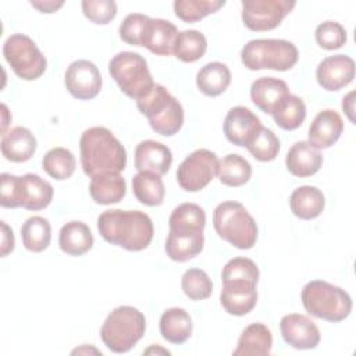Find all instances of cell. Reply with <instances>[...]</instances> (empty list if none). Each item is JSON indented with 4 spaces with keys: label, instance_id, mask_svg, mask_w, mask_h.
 <instances>
[{
    "label": "cell",
    "instance_id": "17",
    "mask_svg": "<svg viewBox=\"0 0 356 356\" xmlns=\"http://www.w3.org/2000/svg\"><path fill=\"white\" fill-rule=\"evenodd\" d=\"M343 131V121L341 115L331 110L320 111L309 127V143L316 149L331 147L341 136Z\"/></svg>",
    "mask_w": 356,
    "mask_h": 356
},
{
    "label": "cell",
    "instance_id": "37",
    "mask_svg": "<svg viewBox=\"0 0 356 356\" xmlns=\"http://www.w3.org/2000/svg\"><path fill=\"white\" fill-rule=\"evenodd\" d=\"M76 167L75 156L65 147H53L42 159V168L54 179H68Z\"/></svg>",
    "mask_w": 356,
    "mask_h": 356
},
{
    "label": "cell",
    "instance_id": "16",
    "mask_svg": "<svg viewBox=\"0 0 356 356\" xmlns=\"http://www.w3.org/2000/svg\"><path fill=\"white\" fill-rule=\"evenodd\" d=\"M172 163L171 150L156 140H142L135 147V168L157 175H164Z\"/></svg>",
    "mask_w": 356,
    "mask_h": 356
},
{
    "label": "cell",
    "instance_id": "32",
    "mask_svg": "<svg viewBox=\"0 0 356 356\" xmlns=\"http://www.w3.org/2000/svg\"><path fill=\"white\" fill-rule=\"evenodd\" d=\"M271 115L281 129L293 131L305 121L306 106L300 97L289 93L274 107Z\"/></svg>",
    "mask_w": 356,
    "mask_h": 356
},
{
    "label": "cell",
    "instance_id": "27",
    "mask_svg": "<svg viewBox=\"0 0 356 356\" xmlns=\"http://www.w3.org/2000/svg\"><path fill=\"white\" fill-rule=\"evenodd\" d=\"M58 245L70 256H82L93 246L92 231L82 221H70L60 229Z\"/></svg>",
    "mask_w": 356,
    "mask_h": 356
},
{
    "label": "cell",
    "instance_id": "26",
    "mask_svg": "<svg viewBox=\"0 0 356 356\" xmlns=\"http://www.w3.org/2000/svg\"><path fill=\"white\" fill-rule=\"evenodd\" d=\"M178 31L177 26L161 18H150L143 46L157 56H170L174 49Z\"/></svg>",
    "mask_w": 356,
    "mask_h": 356
},
{
    "label": "cell",
    "instance_id": "9",
    "mask_svg": "<svg viewBox=\"0 0 356 356\" xmlns=\"http://www.w3.org/2000/svg\"><path fill=\"white\" fill-rule=\"evenodd\" d=\"M3 56L14 74L25 81L40 78L47 67L46 57L36 43L24 33H14L7 38L3 46Z\"/></svg>",
    "mask_w": 356,
    "mask_h": 356
},
{
    "label": "cell",
    "instance_id": "23",
    "mask_svg": "<svg viewBox=\"0 0 356 356\" xmlns=\"http://www.w3.org/2000/svg\"><path fill=\"white\" fill-rule=\"evenodd\" d=\"M273 346V335L267 325L261 323L249 324L241 334L234 356H259L270 355Z\"/></svg>",
    "mask_w": 356,
    "mask_h": 356
},
{
    "label": "cell",
    "instance_id": "47",
    "mask_svg": "<svg viewBox=\"0 0 356 356\" xmlns=\"http://www.w3.org/2000/svg\"><path fill=\"white\" fill-rule=\"evenodd\" d=\"M31 6L35 7L36 10H39L40 13H54L57 11L60 7L64 6V1H54V0H49V1H31Z\"/></svg>",
    "mask_w": 356,
    "mask_h": 356
},
{
    "label": "cell",
    "instance_id": "14",
    "mask_svg": "<svg viewBox=\"0 0 356 356\" xmlns=\"http://www.w3.org/2000/svg\"><path fill=\"white\" fill-rule=\"evenodd\" d=\"M318 85L328 90H339L349 85L355 78V61L345 54L325 57L316 70Z\"/></svg>",
    "mask_w": 356,
    "mask_h": 356
},
{
    "label": "cell",
    "instance_id": "4",
    "mask_svg": "<svg viewBox=\"0 0 356 356\" xmlns=\"http://www.w3.org/2000/svg\"><path fill=\"white\" fill-rule=\"evenodd\" d=\"M146 331V318L134 306H118L104 320L100 328L103 343L114 353L131 350Z\"/></svg>",
    "mask_w": 356,
    "mask_h": 356
},
{
    "label": "cell",
    "instance_id": "30",
    "mask_svg": "<svg viewBox=\"0 0 356 356\" xmlns=\"http://www.w3.org/2000/svg\"><path fill=\"white\" fill-rule=\"evenodd\" d=\"M231 83V72L222 63L213 61L203 65L196 75L199 90L210 97L218 96L227 90Z\"/></svg>",
    "mask_w": 356,
    "mask_h": 356
},
{
    "label": "cell",
    "instance_id": "12",
    "mask_svg": "<svg viewBox=\"0 0 356 356\" xmlns=\"http://www.w3.org/2000/svg\"><path fill=\"white\" fill-rule=\"evenodd\" d=\"M64 83L75 99L90 100L102 89V75L92 61L76 60L67 67Z\"/></svg>",
    "mask_w": 356,
    "mask_h": 356
},
{
    "label": "cell",
    "instance_id": "5",
    "mask_svg": "<svg viewBox=\"0 0 356 356\" xmlns=\"http://www.w3.org/2000/svg\"><path fill=\"white\" fill-rule=\"evenodd\" d=\"M136 107L159 135L172 136L182 128L184 108L163 85L154 83L147 95L136 100Z\"/></svg>",
    "mask_w": 356,
    "mask_h": 356
},
{
    "label": "cell",
    "instance_id": "50",
    "mask_svg": "<svg viewBox=\"0 0 356 356\" xmlns=\"http://www.w3.org/2000/svg\"><path fill=\"white\" fill-rule=\"evenodd\" d=\"M154 352H156V353H159V352H160V353H164V355H170V352H168V350L161 349V348H154V346H152V348L146 349L143 353H146V355H147V353H154Z\"/></svg>",
    "mask_w": 356,
    "mask_h": 356
},
{
    "label": "cell",
    "instance_id": "20",
    "mask_svg": "<svg viewBox=\"0 0 356 356\" xmlns=\"http://www.w3.org/2000/svg\"><path fill=\"white\" fill-rule=\"evenodd\" d=\"M1 154L13 163L28 161L36 152V138L25 127H14L1 138Z\"/></svg>",
    "mask_w": 356,
    "mask_h": 356
},
{
    "label": "cell",
    "instance_id": "34",
    "mask_svg": "<svg viewBox=\"0 0 356 356\" xmlns=\"http://www.w3.org/2000/svg\"><path fill=\"white\" fill-rule=\"evenodd\" d=\"M170 229L185 231V232H203L206 225L204 210L195 203H182L177 206L170 218Z\"/></svg>",
    "mask_w": 356,
    "mask_h": 356
},
{
    "label": "cell",
    "instance_id": "48",
    "mask_svg": "<svg viewBox=\"0 0 356 356\" xmlns=\"http://www.w3.org/2000/svg\"><path fill=\"white\" fill-rule=\"evenodd\" d=\"M342 110L343 113L348 115V118L350 120V122L355 124V115H353V111H355V92H349L346 96H343V100H342Z\"/></svg>",
    "mask_w": 356,
    "mask_h": 356
},
{
    "label": "cell",
    "instance_id": "39",
    "mask_svg": "<svg viewBox=\"0 0 356 356\" xmlns=\"http://www.w3.org/2000/svg\"><path fill=\"white\" fill-rule=\"evenodd\" d=\"M245 147L256 160L271 161L278 156L280 140L270 128L261 125Z\"/></svg>",
    "mask_w": 356,
    "mask_h": 356
},
{
    "label": "cell",
    "instance_id": "11",
    "mask_svg": "<svg viewBox=\"0 0 356 356\" xmlns=\"http://www.w3.org/2000/svg\"><path fill=\"white\" fill-rule=\"evenodd\" d=\"M293 0H243L242 21L250 31L263 32L277 28L293 10Z\"/></svg>",
    "mask_w": 356,
    "mask_h": 356
},
{
    "label": "cell",
    "instance_id": "33",
    "mask_svg": "<svg viewBox=\"0 0 356 356\" xmlns=\"http://www.w3.org/2000/svg\"><path fill=\"white\" fill-rule=\"evenodd\" d=\"M21 239L22 245L29 252H43L51 241L50 222L40 216L29 217L21 227Z\"/></svg>",
    "mask_w": 356,
    "mask_h": 356
},
{
    "label": "cell",
    "instance_id": "49",
    "mask_svg": "<svg viewBox=\"0 0 356 356\" xmlns=\"http://www.w3.org/2000/svg\"><path fill=\"white\" fill-rule=\"evenodd\" d=\"M1 114H3V135L6 134V129H7V125H8V110H7V106L6 104H1Z\"/></svg>",
    "mask_w": 356,
    "mask_h": 356
},
{
    "label": "cell",
    "instance_id": "18",
    "mask_svg": "<svg viewBox=\"0 0 356 356\" xmlns=\"http://www.w3.org/2000/svg\"><path fill=\"white\" fill-rule=\"evenodd\" d=\"M220 302L227 313L245 316L257 303L256 285L250 282H224Z\"/></svg>",
    "mask_w": 356,
    "mask_h": 356
},
{
    "label": "cell",
    "instance_id": "43",
    "mask_svg": "<svg viewBox=\"0 0 356 356\" xmlns=\"http://www.w3.org/2000/svg\"><path fill=\"white\" fill-rule=\"evenodd\" d=\"M314 36L317 44L325 50H335L346 43V31L335 21H325L317 25Z\"/></svg>",
    "mask_w": 356,
    "mask_h": 356
},
{
    "label": "cell",
    "instance_id": "38",
    "mask_svg": "<svg viewBox=\"0 0 356 356\" xmlns=\"http://www.w3.org/2000/svg\"><path fill=\"white\" fill-rule=\"evenodd\" d=\"M225 6L224 0H175L174 13L184 22H197Z\"/></svg>",
    "mask_w": 356,
    "mask_h": 356
},
{
    "label": "cell",
    "instance_id": "7",
    "mask_svg": "<svg viewBox=\"0 0 356 356\" xmlns=\"http://www.w3.org/2000/svg\"><path fill=\"white\" fill-rule=\"evenodd\" d=\"M299 58L296 46L285 39H253L241 51L242 64L252 71H288Z\"/></svg>",
    "mask_w": 356,
    "mask_h": 356
},
{
    "label": "cell",
    "instance_id": "24",
    "mask_svg": "<svg viewBox=\"0 0 356 356\" xmlns=\"http://www.w3.org/2000/svg\"><path fill=\"white\" fill-rule=\"evenodd\" d=\"M21 207L26 210H42L51 203L53 186L38 174H25L21 177Z\"/></svg>",
    "mask_w": 356,
    "mask_h": 356
},
{
    "label": "cell",
    "instance_id": "10",
    "mask_svg": "<svg viewBox=\"0 0 356 356\" xmlns=\"http://www.w3.org/2000/svg\"><path fill=\"white\" fill-rule=\"evenodd\" d=\"M218 157L207 149L192 152L179 164L177 170V181L186 192H199L207 186L218 171Z\"/></svg>",
    "mask_w": 356,
    "mask_h": 356
},
{
    "label": "cell",
    "instance_id": "22",
    "mask_svg": "<svg viewBox=\"0 0 356 356\" xmlns=\"http://www.w3.org/2000/svg\"><path fill=\"white\" fill-rule=\"evenodd\" d=\"M289 95L286 82L273 76H261L250 86V97L257 108L266 114H271L274 107Z\"/></svg>",
    "mask_w": 356,
    "mask_h": 356
},
{
    "label": "cell",
    "instance_id": "35",
    "mask_svg": "<svg viewBox=\"0 0 356 356\" xmlns=\"http://www.w3.org/2000/svg\"><path fill=\"white\" fill-rule=\"evenodd\" d=\"M207 49L206 36L196 29H186L178 32L172 53L184 63H195L202 58Z\"/></svg>",
    "mask_w": 356,
    "mask_h": 356
},
{
    "label": "cell",
    "instance_id": "3",
    "mask_svg": "<svg viewBox=\"0 0 356 356\" xmlns=\"http://www.w3.org/2000/svg\"><path fill=\"white\" fill-rule=\"evenodd\" d=\"M300 299L309 314L331 323L345 320L352 312L349 293L321 280L307 282L302 289Z\"/></svg>",
    "mask_w": 356,
    "mask_h": 356
},
{
    "label": "cell",
    "instance_id": "31",
    "mask_svg": "<svg viewBox=\"0 0 356 356\" xmlns=\"http://www.w3.org/2000/svg\"><path fill=\"white\" fill-rule=\"evenodd\" d=\"M132 192L142 204L160 206L164 200L165 188L160 175L147 171H139L132 178Z\"/></svg>",
    "mask_w": 356,
    "mask_h": 356
},
{
    "label": "cell",
    "instance_id": "21",
    "mask_svg": "<svg viewBox=\"0 0 356 356\" xmlns=\"http://www.w3.org/2000/svg\"><path fill=\"white\" fill-rule=\"evenodd\" d=\"M203 232H185L170 229L164 250L171 260L184 263L196 257L203 250Z\"/></svg>",
    "mask_w": 356,
    "mask_h": 356
},
{
    "label": "cell",
    "instance_id": "44",
    "mask_svg": "<svg viewBox=\"0 0 356 356\" xmlns=\"http://www.w3.org/2000/svg\"><path fill=\"white\" fill-rule=\"evenodd\" d=\"M81 6L85 17L97 25H106L117 15V4L113 0H83Z\"/></svg>",
    "mask_w": 356,
    "mask_h": 356
},
{
    "label": "cell",
    "instance_id": "2",
    "mask_svg": "<svg viewBox=\"0 0 356 356\" xmlns=\"http://www.w3.org/2000/svg\"><path fill=\"white\" fill-rule=\"evenodd\" d=\"M81 165L93 178L100 174H120L127 165V152L121 142L104 127L86 129L79 139Z\"/></svg>",
    "mask_w": 356,
    "mask_h": 356
},
{
    "label": "cell",
    "instance_id": "6",
    "mask_svg": "<svg viewBox=\"0 0 356 356\" xmlns=\"http://www.w3.org/2000/svg\"><path fill=\"white\" fill-rule=\"evenodd\" d=\"M213 225L220 238L238 249H250L257 241V224L239 202L220 203L213 213Z\"/></svg>",
    "mask_w": 356,
    "mask_h": 356
},
{
    "label": "cell",
    "instance_id": "25",
    "mask_svg": "<svg viewBox=\"0 0 356 356\" xmlns=\"http://www.w3.org/2000/svg\"><path fill=\"white\" fill-rule=\"evenodd\" d=\"M291 211L300 220H313L318 217L325 206L323 192L310 185L296 188L289 197Z\"/></svg>",
    "mask_w": 356,
    "mask_h": 356
},
{
    "label": "cell",
    "instance_id": "15",
    "mask_svg": "<svg viewBox=\"0 0 356 356\" xmlns=\"http://www.w3.org/2000/svg\"><path fill=\"white\" fill-rule=\"evenodd\" d=\"M260 127V118L243 106L232 107L224 120L225 138L236 146H246Z\"/></svg>",
    "mask_w": 356,
    "mask_h": 356
},
{
    "label": "cell",
    "instance_id": "1",
    "mask_svg": "<svg viewBox=\"0 0 356 356\" xmlns=\"http://www.w3.org/2000/svg\"><path fill=\"white\" fill-rule=\"evenodd\" d=\"M97 229L104 241L129 252L146 249L153 239L152 218L139 210L111 209L97 218Z\"/></svg>",
    "mask_w": 356,
    "mask_h": 356
},
{
    "label": "cell",
    "instance_id": "40",
    "mask_svg": "<svg viewBox=\"0 0 356 356\" xmlns=\"http://www.w3.org/2000/svg\"><path fill=\"white\" fill-rule=\"evenodd\" d=\"M224 282H250L257 285L259 267L248 257H234L222 268L221 274Z\"/></svg>",
    "mask_w": 356,
    "mask_h": 356
},
{
    "label": "cell",
    "instance_id": "36",
    "mask_svg": "<svg viewBox=\"0 0 356 356\" xmlns=\"http://www.w3.org/2000/svg\"><path fill=\"white\" fill-rule=\"evenodd\" d=\"M218 179L227 186H241L252 177V165L239 154H227L218 163Z\"/></svg>",
    "mask_w": 356,
    "mask_h": 356
},
{
    "label": "cell",
    "instance_id": "41",
    "mask_svg": "<svg viewBox=\"0 0 356 356\" xmlns=\"http://www.w3.org/2000/svg\"><path fill=\"white\" fill-rule=\"evenodd\" d=\"M181 286L191 300L207 299L213 292V282L210 277L200 268L186 270L182 275Z\"/></svg>",
    "mask_w": 356,
    "mask_h": 356
},
{
    "label": "cell",
    "instance_id": "19",
    "mask_svg": "<svg viewBox=\"0 0 356 356\" xmlns=\"http://www.w3.org/2000/svg\"><path fill=\"white\" fill-rule=\"evenodd\" d=\"M285 164L288 171L299 178H306L314 175L321 164L323 156L318 149L312 146L306 140L296 142L286 153Z\"/></svg>",
    "mask_w": 356,
    "mask_h": 356
},
{
    "label": "cell",
    "instance_id": "42",
    "mask_svg": "<svg viewBox=\"0 0 356 356\" xmlns=\"http://www.w3.org/2000/svg\"><path fill=\"white\" fill-rule=\"evenodd\" d=\"M149 22H150V18L145 14H139V13L128 14L120 25V29H118L120 38L128 44L143 46Z\"/></svg>",
    "mask_w": 356,
    "mask_h": 356
},
{
    "label": "cell",
    "instance_id": "46",
    "mask_svg": "<svg viewBox=\"0 0 356 356\" xmlns=\"http://www.w3.org/2000/svg\"><path fill=\"white\" fill-rule=\"evenodd\" d=\"M0 225H1V257H4L13 252L15 242H14L13 229L4 221H0Z\"/></svg>",
    "mask_w": 356,
    "mask_h": 356
},
{
    "label": "cell",
    "instance_id": "28",
    "mask_svg": "<svg viewBox=\"0 0 356 356\" xmlns=\"http://www.w3.org/2000/svg\"><path fill=\"white\" fill-rule=\"evenodd\" d=\"M160 334L171 343H184L192 334V320L189 313L181 307L167 309L160 317Z\"/></svg>",
    "mask_w": 356,
    "mask_h": 356
},
{
    "label": "cell",
    "instance_id": "13",
    "mask_svg": "<svg viewBox=\"0 0 356 356\" xmlns=\"http://www.w3.org/2000/svg\"><path fill=\"white\" fill-rule=\"evenodd\" d=\"M280 330L284 341L295 349H314L320 342V331L305 314L291 313L281 318Z\"/></svg>",
    "mask_w": 356,
    "mask_h": 356
},
{
    "label": "cell",
    "instance_id": "45",
    "mask_svg": "<svg viewBox=\"0 0 356 356\" xmlns=\"http://www.w3.org/2000/svg\"><path fill=\"white\" fill-rule=\"evenodd\" d=\"M21 177L3 172L0 175V204L6 209L21 207Z\"/></svg>",
    "mask_w": 356,
    "mask_h": 356
},
{
    "label": "cell",
    "instance_id": "8",
    "mask_svg": "<svg viewBox=\"0 0 356 356\" xmlns=\"http://www.w3.org/2000/svg\"><path fill=\"white\" fill-rule=\"evenodd\" d=\"M108 72L120 89L131 99L139 100L154 86L146 60L134 51H121L108 63Z\"/></svg>",
    "mask_w": 356,
    "mask_h": 356
},
{
    "label": "cell",
    "instance_id": "29",
    "mask_svg": "<svg viewBox=\"0 0 356 356\" xmlns=\"http://www.w3.org/2000/svg\"><path fill=\"white\" fill-rule=\"evenodd\" d=\"M89 192L97 204L118 203L127 193V182L120 174H100L92 178Z\"/></svg>",
    "mask_w": 356,
    "mask_h": 356
}]
</instances>
